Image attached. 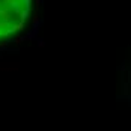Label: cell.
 Returning <instances> with one entry per match:
<instances>
[{"label": "cell", "mask_w": 131, "mask_h": 131, "mask_svg": "<svg viewBox=\"0 0 131 131\" xmlns=\"http://www.w3.org/2000/svg\"><path fill=\"white\" fill-rule=\"evenodd\" d=\"M24 41H26V36H17V38L14 39V42H15L17 45H20V44H23Z\"/></svg>", "instance_id": "1"}, {"label": "cell", "mask_w": 131, "mask_h": 131, "mask_svg": "<svg viewBox=\"0 0 131 131\" xmlns=\"http://www.w3.org/2000/svg\"><path fill=\"white\" fill-rule=\"evenodd\" d=\"M38 45L39 47H44V39H38Z\"/></svg>", "instance_id": "2"}]
</instances>
